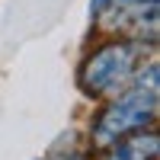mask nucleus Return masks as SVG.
Segmentation results:
<instances>
[{
  "mask_svg": "<svg viewBox=\"0 0 160 160\" xmlns=\"http://www.w3.org/2000/svg\"><path fill=\"white\" fill-rule=\"evenodd\" d=\"M160 148L157 131H135V135L118 138L115 144L102 151V160H154Z\"/></svg>",
  "mask_w": 160,
  "mask_h": 160,
  "instance_id": "obj_3",
  "label": "nucleus"
},
{
  "mask_svg": "<svg viewBox=\"0 0 160 160\" xmlns=\"http://www.w3.org/2000/svg\"><path fill=\"white\" fill-rule=\"evenodd\" d=\"M154 115H157V90L135 83L131 90H125L122 96H115L99 112V118L93 122V144L99 151H106L118 138L144 131L154 122Z\"/></svg>",
  "mask_w": 160,
  "mask_h": 160,
  "instance_id": "obj_1",
  "label": "nucleus"
},
{
  "mask_svg": "<svg viewBox=\"0 0 160 160\" xmlns=\"http://www.w3.org/2000/svg\"><path fill=\"white\" fill-rule=\"evenodd\" d=\"M141 42H109L96 48L80 68V90L87 96H112L118 93L141 61Z\"/></svg>",
  "mask_w": 160,
  "mask_h": 160,
  "instance_id": "obj_2",
  "label": "nucleus"
}]
</instances>
